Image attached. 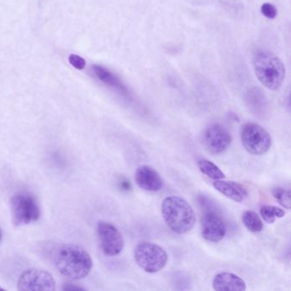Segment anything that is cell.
Listing matches in <instances>:
<instances>
[{
  "label": "cell",
  "mask_w": 291,
  "mask_h": 291,
  "mask_svg": "<svg viewBox=\"0 0 291 291\" xmlns=\"http://www.w3.org/2000/svg\"><path fill=\"white\" fill-rule=\"evenodd\" d=\"M54 262L59 272L71 280L84 278L92 268V257L79 245L62 246L56 254Z\"/></svg>",
  "instance_id": "6da1fadb"
},
{
  "label": "cell",
  "mask_w": 291,
  "mask_h": 291,
  "mask_svg": "<svg viewBox=\"0 0 291 291\" xmlns=\"http://www.w3.org/2000/svg\"><path fill=\"white\" fill-rule=\"evenodd\" d=\"M162 214L166 226L180 235L189 232L195 226V212L190 204L180 196L165 198L162 204Z\"/></svg>",
  "instance_id": "7a4b0ae2"
},
{
  "label": "cell",
  "mask_w": 291,
  "mask_h": 291,
  "mask_svg": "<svg viewBox=\"0 0 291 291\" xmlns=\"http://www.w3.org/2000/svg\"><path fill=\"white\" fill-rule=\"evenodd\" d=\"M254 67L259 82L269 90H276L286 78V67L276 55L262 52L256 56Z\"/></svg>",
  "instance_id": "3957f363"
},
{
  "label": "cell",
  "mask_w": 291,
  "mask_h": 291,
  "mask_svg": "<svg viewBox=\"0 0 291 291\" xmlns=\"http://www.w3.org/2000/svg\"><path fill=\"white\" fill-rule=\"evenodd\" d=\"M134 259L144 271L148 274H156L166 266L168 256L165 250L159 245L142 242L134 250Z\"/></svg>",
  "instance_id": "277c9868"
},
{
  "label": "cell",
  "mask_w": 291,
  "mask_h": 291,
  "mask_svg": "<svg viewBox=\"0 0 291 291\" xmlns=\"http://www.w3.org/2000/svg\"><path fill=\"white\" fill-rule=\"evenodd\" d=\"M241 140L245 150L254 156L266 154L272 146L270 134L256 123H246L242 126Z\"/></svg>",
  "instance_id": "5b68a950"
},
{
  "label": "cell",
  "mask_w": 291,
  "mask_h": 291,
  "mask_svg": "<svg viewBox=\"0 0 291 291\" xmlns=\"http://www.w3.org/2000/svg\"><path fill=\"white\" fill-rule=\"evenodd\" d=\"M12 222L16 226L30 224L38 220L40 210L37 202L32 196L18 194L10 200Z\"/></svg>",
  "instance_id": "8992f818"
},
{
  "label": "cell",
  "mask_w": 291,
  "mask_h": 291,
  "mask_svg": "<svg viewBox=\"0 0 291 291\" xmlns=\"http://www.w3.org/2000/svg\"><path fill=\"white\" fill-rule=\"evenodd\" d=\"M96 234L102 252L108 256H116L122 253L125 241L122 234L114 224L99 222L96 224Z\"/></svg>",
  "instance_id": "52a82bcc"
},
{
  "label": "cell",
  "mask_w": 291,
  "mask_h": 291,
  "mask_svg": "<svg viewBox=\"0 0 291 291\" xmlns=\"http://www.w3.org/2000/svg\"><path fill=\"white\" fill-rule=\"evenodd\" d=\"M18 290H55V281L52 275L42 269H30L24 272L18 280Z\"/></svg>",
  "instance_id": "ba28073f"
},
{
  "label": "cell",
  "mask_w": 291,
  "mask_h": 291,
  "mask_svg": "<svg viewBox=\"0 0 291 291\" xmlns=\"http://www.w3.org/2000/svg\"><path fill=\"white\" fill-rule=\"evenodd\" d=\"M204 140L208 150L212 154H222L230 146L232 138L230 132L220 124H212L204 134Z\"/></svg>",
  "instance_id": "9c48e42d"
},
{
  "label": "cell",
  "mask_w": 291,
  "mask_h": 291,
  "mask_svg": "<svg viewBox=\"0 0 291 291\" xmlns=\"http://www.w3.org/2000/svg\"><path fill=\"white\" fill-rule=\"evenodd\" d=\"M201 223L202 236L208 242H218L226 234V224L216 212L207 211L205 212Z\"/></svg>",
  "instance_id": "30bf717a"
},
{
  "label": "cell",
  "mask_w": 291,
  "mask_h": 291,
  "mask_svg": "<svg viewBox=\"0 0 291 291\" xmlns=\"http://www.w3.org/2000/svg\"><path fill=\"white\" fill-rule=\"evenodd\" d=\"M135 181L138 186L150 192H158L162 189V178L159 172L148 165L138 166L135 172Z\"/></svg>",
  "instance_id": "8fae6325"
},
{
  "label": "cell",
  "mask_w": 291,
  "mask_h": 291,
  "mask_svg": "<svg viewBox=\"0 0 291 291\" xmlns=\"http://www.w3.org/2000/svg\"><path fill=\"white\" fill-rule=\"evenodd\" d=\"M212 288L217 291H244L246 282L242 278L232 272H220L212 280Z\"/></svg>",
  "instance_id": "7c38bea8"
},
{
  "label": "cell",
  "mask_w": 291,
  "mask_h": 291,
  "mask_svg": "<svg viewBox=\"0 0 291 291\" xmlns=\"http://www.w3.org/2000/svg\"><path fill=\"white\" fill-rule=\"evenodd\" d=\"M214 189L232 201L241 202L248 196L247 190L236 182L218 180L212 183Z\"/></svg>",
  "instance_id": "4fadbf2b"
},
{
  "label": "cell",
  "mask_w": 291,
  "mask_h": 291,
  "mask_svg": "<svg viewBox=\"0 0 291 291\" xmlns=\"http://www.w3.org/2000/svg\"><path fill=\"white\" fill-rule=\"evenodd\" d=\"M92 68L95 76L104 84L114 88V90H118L120 94H126V95L128 94L126 88L120 80L119 78L114 76V74L111 73L110 71H108L107 68H105L102 66H99V65H92Z\"/></svg>",
  "instance_id": "5bb4252c"
},
{
  "label": "cell",
  "mask_w": 291,
  "mask_h": 291,
  "mask_svg": "<svg viewBox=\"0 0 291 291\" xmlns=\"http://www.w3.org/2000/svg\"><path fill=\"white\" fill-rule=\"evenodd\" d=\"M242 224L250 232L258 233L263 229V222L259 214L252 210L245 211L242 216Z\"/></svg>",
  "instance_id": "9a60e30c"
},
{
  "label": "cell",
  "mask_w": 291,
  "mask_h": 291,
  "mask_svg": "<svg viewBox=\"0 0 291 291\" xmlns=\"http://www.w3.org/2000/svg\"><path fill=\"white\" fill-rule=\"evenodd\" d=\"M198 168L204 174L208 176V178H212L214 180H218L224 178V174L222 172L218 166H216L214 163L207 160V159H201L198 163Z\"/></svg>",
  "instance_id": "2e32d148"
},
{
  "label": "cell",
  "mask_w": 291,
  "mask_h": 291,
  "mask_svg": "<svg viewBox=\"0 0 291 291\" xmlns=\"http://www.w3.org/2000/svg\"><path fill=\"white\" fill-rule=\"evenodd\" d=\"M262 218L268 224H274L278 218H282L286 216L284 210L271 205L262 206L260 210Z\"/></svg>",
  "instance_id": "e0dca14e"
},
{
  "label": "cell",
  "mask_w": 291,
  "mask_h": 291,
  "mask_svg": "<svg viewBox=\"0 0 291 291\" xmlns=\"http://www.w3.org/2000/svg\"><path fill=\"white\" fill-rule=\"evenodd\" d=\"M248 102L256 111H260L265 108V95L258 88L250 90L247 94Z\"/></svg>",
  "instance_id": "ac0fdd59"
},
{
  "label": "cell",
  "mask_w": 291,
  "mask_h": 291,
  "mask_svg": "<svg viewBox=\"0 0 291 291\" xmlns=\"http://www.w3.org/2000/svg\"><path fill=\"white\" fill-rule=\"evenodd\" d=\"M272 196L278 202V204L290 210L291 206V193L288 190L282 189L281 187H275L272 190Z\"/></svg>",
  "instance_id": "d6986e66"
},
{
  "label": "cell",
  "mask_w": 291,
  "mask_h": 291,
  "mask_svg": "<svg viewBox=\"0 0 291 291\" xmlns=\"http://www.w3.org/2000/svg\"><path fill=\"white\" fill-rule=\"evenodd\" d=\"M260 12L263 15L265 16L266 18H269V19H274L278 15L276 7L270 3L262 4Z\"/></svg>",
  "instance_id": "ffe728a7"
},
{
  "label": "cell",
  "mask_w": 291,
  "mask_h": 291,
  "mask_svg": "<svg viewBox=\"0 0 291 291\" xmlns=\"http://www.w3.org/2000/svg\"><path fill=\"white\" fill-rule=\"evenodd\" d=\"M68 61H70V64L79 70L84 68L86 64L84 58H82V56H80L74 55V54L70 56Z\"/></svg>",
  "instance_id": "44dd1931"
},
{
  "label": "cell",
  "mask_w": 291,
  "mask_h": 291,
  "mask_svg": "<svg viewBox=\"0 0 291 291\" xmlns=\"http://www.w3.org/2000/svg\"><path fill=\"white\" fill-rule=\"evenodd\" d=\"M62 288V290L65 291H80L84 290V288L79 287V286H74L72 284H65Z\"/></svg>",
  "instance_id": "7402d4cb"
},
{
  "label": "cell",
  "mask_w": 291,
  "mask_h": 291,
  "mask_svg": "<svg viewBox=\"0 0 291 291\" xmlns=\"http://www.w3.org/2000/svg\"><path fill=\"white\" fill-rule=\"evenodd\" d=\"M1 238H2V232H1V230H0V241H1Z\"/></svg>",
  "instance_id": "603a6c76"
},
{
  "label": "cell",
  "mask_w": 291,
  "mask_h": 291,
  "mask_svg": "<svg viewBox=\"0 0 291 291\" xmlns=\"http://www.w3.org/2000/svg\"><path fill=\"white\" fill-rule=\"evenodd\" d=\"M3 290V288H0V290Z\"/></svg>",
  "instance_id": "cb8c5ba5"
}]
</instances>
